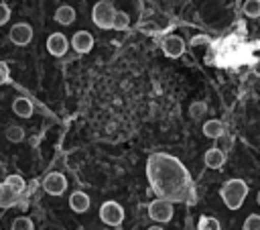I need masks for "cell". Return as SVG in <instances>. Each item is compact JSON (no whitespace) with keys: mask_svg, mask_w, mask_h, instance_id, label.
<instances>
[{"mask_svg":"<svg viewBox=\"0 0 260 230\" xmlns=\"http://www.w3.org/2000/svg\"><path fill=\"white\" fill-rule=\"evenodd\" d=\"M10 230H35V224H32L30 218H26V216H18V218L12 220Z\"/></svg>","mask_w":260,"mask_h":230,"instance_id":"ffe728a7","label":"cell"},{"mask_svg":"<svg viewBox=\"0 0 260 230\" xmlns=\"http://www.w3.org/2000/svg\"><path fill=\"white\" fill-rule=\"evenodd\" d=\"M71 47L77 53H89L93 49V35L87 31H77L71 39Z\"/></svg>","mask_w":260,"mask_h":230,"instance_id":"9c48e42d","label":"cell"},{"mask_svg":"<svg viewBox=\"0 0 260 230\" xmlns=\"http://www.w3.org/2000/svg\"><path fill=\"white\" fill-rule=\"evenodd\" d=\"M8 77H10L8 65H6L4 61H0V85H2V83H6V81H8Z\"/></svg>","mask_w":260,"mask_h":230,"instance_id":"d4e9b609","label":"cell"},{"mask_svg":"<svg viewBox=\"0 0 260 230\" xmlns=\"http://www.w3.org/2000/svg\"><path fill=\"white\" fill-rule=\"evenodd\" d=\"M203 134L207 138H219L223 134V124L219 120H207L203 124Z\"/></svg>","mask_w":260,"mask_h":230,"instance_id":"5bb4252c","label":"cell"},{"mask_svg":"<svg viewBox=\"0 0 260 230\" xmlns=\"http://www.w3.org/2000/svg\"><path fill=\"white\" fill-rule=\"evenodd\" d=\"M32 39V26L28 22H16L12 28H10V41L18 47H24L28 45Z\"/></svg>","mask_w":260,"mask_h":230,"instance_id":"8992f818","label":"cell"},{"mask_svg":"<svg viewBox=\"0 0 260 230\" xmlns=\"http://www.w3.org/2000/svg\"><path fill=\"white\" fill-rule=\"evenodd\" d=\"M55 20H57L59 24H63V26L71 24V22L75 20V10H73V6H69V4H61V6L55 10Z\"/></svg>","mask_w":260,"mask_h":230,"instance_id":"4fadbf2b","label":"cell"},{"mask_svg":"<svg viewBox=\"0 0 260 230\" xmlns=\"http://www.w3.org/2000/svg\"><path fill=\"white\" fill-rule=\"evenodd\" d=\"M146 230H165V228H160V226H150V228H146Z\"/></svg>","mask_w":260,"mask_h":230,"instance_id":"4316f807","label":"cell"},{"mask_svg":"<svg viewBox=\"0 0 260 230\" xmlns=\"http://www.w3.org/2000/svg\"><path fill=\"white\" fill-rule=\"evenodd\" d=\"M197 230H221L219 222L211 216H201L199 222H197Z\"/></svg>","mask_w":260,"mask_h":230,"instance_id":"ac0fdd59","label":"cell"},{"mask_svg":"<svg viewBox=\"0 0 260 230\" xmlns=\"http://www.w3.org/2000/svg\"><path fill=\"white\" fill-rule=\"evenodd\" d=\"M244 14L250 18H258L260 16V0H246L244 2Z\"/></svg>","mask_w":260,"mask_h":230,"instance_id":"44dd1931","label":"cell"},{"mask_svg":"<svg viewBox=\"0 0 260 230\" xmlns=\"http://www.w3.org/2000/svg\"><path fill=\"white\" fill-rule=\"evenodd\" d=\"M219 195H221L225 208L238 210V208H242V204H244V199L248 195V185H246L244 179H228L221 185Z\"/></svg>","mask_w":260,"mask_h":230,"instance_id":"6da1fadb","label":"cell"},{"mask_svg":"<svg viewBox=\"0 0 260 230\" xmlns=\"http://www.w3.org/2000/svg\"><path fill=\"white\" fill-rule=\"evenodd\" d=\"M89 195L87 193H83V191H73L71 195H69V208L75 212V214H83V212H87L89 210Z\"/></svg>","mask_w":260,"mask_h":230,"instance_id":"8fae6325","label":"cell"},{"mask_svg":"<svg viewBox=\"0 0 260 230\" xmlns=\"http://www.w3.org/2000/svg\"><path fill=\"white\" fill-rule=\"evenodd\" d=\"M242 228H244V230H260V216H258V214H250V216H246Z\"/></svg>","mask_w":260,"mask_h":230,"instance_id":"603a6c76","label":"cell"},{"mask_svg":"<svg viewBox=\"0 0 260 230\" xmlns=\"http://www.w3.org/2000/svg\"><path fill=\"white\" fill-rule=\"evenodd\" d=\"M183 51H185V41H183L181 37H177V35H167V37L162 39V53H165L167 57L177 59V57L183 55Z\"/></svg>","mask_w":260,"mask_h":230,"instance_id":"52a82bcc","label":"cell"},{"mask_svg":"<svg viewBox=\"0 0 260 230\" xmlns=\"http://www.w3.org/2000/svg\"><path fill=\"white\" fill-rule=\"evenodd\" d=\"M8 18H10V8H8L6 4H2V2H0V26H2V24H6V22H8Z\"/></svg>","mask_w":260,"mask_h":230,"instance_id":"cb8c5ba5","label":"cell"},{"mask_svg":"<svg viewBox=\"0 0 260 230\" xmlns=\"http://www.w3.org/2000/svg\"><path fill=\"white\" fill-rule=\"evenodd\" d=\"M203 163H205L209 169H221L223 163H225V153H223L219 147H211V149L205 151Z\"/></svg>","mask_w":260,"mask_h":230,"instance_id":"30bf717a","label":"cell"},{"mask_svg":"<svg viewBox=\"0 0 260 230\" xmlns=\"http://www.w3.org/2000/svg\"><path fill=\"white\" fill-rule=\"evenodd\" d=\"M67 49H69V41H67V37H65L63 33H53V35H49V39H47V51H49L51 55L63 57V55L67 53Z\"/></svg>","mask_w":260,"mask_h":230,"instance_id":"ba28073f","label":"cell"},{"mask_svg":"<svg viewBox=\"0 0 260 230\" xmlns=\"http://www.w3.org/2000/svg\"><path fill=\"white\" fill-rule=\"evenodd\" d=\"M14 202H16V193H12L6 183H0V206L6 208V206H12Z\"/></svg>","mask_w":260,"mask_h":230,"instance_id":"2e32d148","label":"cell"},{"mask_svg":"<svg viewBox=\"0 0 260 230\" xmlns=\"http://www.w3.org/2000/svg\"><path fill=\"white\" fill-rule=\"evenodd\" d=\"M205 41H207L205 37H195V39L191 41V45H201V43H205Z\"/></svg>","mask_w":260,"mask_h":230,"instance_id":"484cf974","label":"cell"},{"mask_svg":"<svg viewBox=\"0 0 260 230\" xmlns=\"http://www.w3.org/2000/svg\"><path fill=\"white\" fill-rule=\"evenodd\" d=\"M128 26H130V16H128L126 12H122V10H116L112 28H116V31H124V28H128Z\"/></svg>","mask_w":260,"mask_h":230,"instance_id":"e0dca14e","label":"cell"},{"mask_svg":"<svg viewBox=\"0 0 260 230\" xmlns=\"http://www.w3.org/2000/svg\"><path fill=\"white\" fill-rule=\"evenodd\" d=\"M205 112H207L205 102H193V104L189 106V114H191V118H193V120L203 118V114H205Z\"/></svg>","mask_w":260,"mask_h":230,"instance_id":"7402d4cb","label":"cell"},{"mask_svg":"<svg viewBox=\"0 0 260 230\" xmlns=\"http://www.w3.org/2000/svg\"><path fill=\"white\" fill-rule=\"evenodd\" d=\"M6 138H8L10 142H20V140H24V128H22V126H16V124L8 126V128H6Z\"/></svg>","mask_w":260,"mask_h":230,"instance_id":"d6986e66","label":"cell"},{"mask_svg":"<svg viewBox=\"0 0 260 230\" xmlns=\"http://www.w3.org/2000/svg\"><path fill=\"white\" fill-rule=\"evenodd\" d=\"M100 220L108 226H120L124 220V208L118 202H104L100 206Z\"/></svg>","mask_w":260,"mask_h":230,"instance_id":"3957f363","label":"cell"},{"mask_svg":"<svg viewBox=\"0 0 260 230\" xmlns=\"http://www.w3.org/2000/svg\"><path fill=\"white\" fill-rule=\"evenodd\" d=\"M114 16H116V8H114V4L110 0H100V2L93 4L91 18H93L95 26H100V28H112Z\"/></svg>","mask_w":260,"mask_h":230,"instance_id":"7a4b0ae2","label":"cell"},{"mask_svg":"<svg viewBox=\"0 0 260 230\" xmlns=\"http://www.w3.org/2000/svg\"><path fill=\"white\" fill-rule=\"evenodd\" d=\"M12 112L18 118H30L32 116V102L28 98H24V96H18L12 102Z\"/></svg>","mask_w":260,"mask_h":230,"instance_id":"7c38bea8","label":"cell"},{"mask_svg":"<svg viewBox=\"0 0 260 230\" xmlns=\"http://www.w3.org/2000/svg\"><path fill=\"white\" fill-rule=\"evenodd\" d=\"M4 183L8 185V189L12 191V193H22L24 191V179L20 177V175H8L6 179H4Z\"/></svg>","mask_w":260,"mask_h":230,"instance_id":"9a60e30c","label":"cell"},{"mask_svg":"<svg viewBox=\"0 0 260 230\" xmlns=\"http://www.w3.org/2000/svg\"><path fill=\"white\" fill-rule=\"evenodd\" d=\"M256 202H258V206H260V191H258V195H256Z\"/></svg>","mask_w":260,"mask_h":230,"instance_id":"83f0119b","label":"cell"},{"mask_svg":"<svg viewBox=\"0 0 260 230\" xmlns=\"http://www.w3.org/2000/svg\"><path fill=\"white\" fill-rule=\"evenodd\" d=\"M173 204L167 202V199H154L148 204V216L154 220V222H171L173 218Z\"/></svg>","mask_w":260,"mask_h":230,"instance_id":"277c9868","label":"cell"},{"mask_svg":"<svg viewBox=\"0 0 260 230\" xmlns=\"http://www.w3.org/2000/svg\"><path fill=\"white\" fill-rule=\"evenodd\" d=\"M43 189L49 193V195H61L65 189H67V179L63 173H49L45 179H43Z\"/></svg>","mask_w":260,"mask_h":230,"instance_id":"5b68a950","label":"cell"}]
</instances>
